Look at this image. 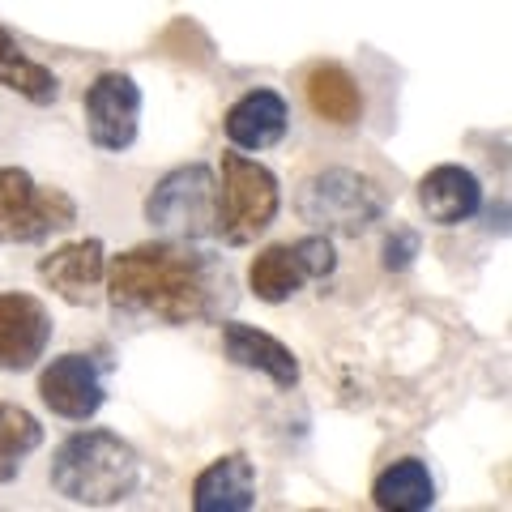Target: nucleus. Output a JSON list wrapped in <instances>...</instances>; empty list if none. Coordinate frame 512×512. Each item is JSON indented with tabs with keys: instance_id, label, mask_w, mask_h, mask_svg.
<instances>
[{
	"instance_id": "0eeeda50",
	"label": "nucleus",
	"mask_w": 512,
	"mask_h": 512,
	"mask_svg": "<svg viewBox=\"0 0 512 512\" xmlns=\"http://www.w3.org/2000/svg\"><path fill=\"white\" fill-rule=\"evenodd\" d=\"M39 397L43 406L69 423H86L107 402V363L69 350V355L52 359L39 372Z\"/></svg>"
},
{
	"instance_id": "f8f14e48",
	"label": "nucleus",
	"mask_w": 512,
	"mask_h": 512,
	"mask_svg": "<svg viewBox=\"0 0 512 512\" xmlns=\"http://www.w3.org/2000/svg\"><path fill=\"white\" fill-rule=\"evenodd\" d=\"M419 205L436 227H461L483 210V184L461 163H440L419 180Z\"/></svg>"
},
{
	"instance_id": "9b49d317",
	"label": "nucleus",
	"mask_w": 512,
	"mask_h": 512,
	"mask_svg": "<svg viewBox=\"0 0 512 512\" xmlns=\"http://www.w3.org/2000/svg\"><path fill=\"white\" fill-rule=\"evenodd\" d=\"M222 128H227V141L235 150L261 154V150H274L286 137V128H291V107H286V99L278 90L256 86L231 103Z\"/></svg>"
},
{
	"instance_id": "f3484780",
	"label": "nucleus",
	"mask_w": 512,
	"mask_h": 512,
	"mask_svg": "<svg viewBox=\"0 0 512 512\" xmlns=\"http://www.w3.org/2000/svg\"><path fill=\"white\" fill-rule=\"evenodd\" d=\"M372 504L384 512H423L436 504V478L423 457H397L372 483Z\"/></svg>"
},
{
	"instance_id": "6e6552de",
	"label": "nucleus",
	"mask_w": 512,
	"mask_h": 512,
	"mask_svg": "<svg viewBox=\"0 0 512 512\" xmlns=\"http://www.w3.org/2000/svg\"><path fill=\"white\" fill-rule=\"evenodd\" d=\"M86 137L107 154H124L141 128V86L128 73H99L86 90Z\"/></svg>"
},
{
	"instance_id": "1a4fd4ad",
	"label": "nucleus",
	"mask_w": 512,
	"mask_h": 512,
	"mask_svg": "<svg viewBox=\"0 0 512 512\" xmlns=\"http://www.w3.org/2000/svg\"><path fill=\"white\" fill-rule=\"evenodd\" d=\"M52 312L26 291H0V372H30L52 346Z\"/></svg>"
},
{
	"instance_id": "4468645a",
	"label": "nucleus",
	"mask_w": 512,
	"mask_h": 512,
	"mask_svg": "<svg viewBox=\"0 0 512 512\" xmlns=\"http://www.w3.org/2000/svg\"><path fill=\"white\" fill-rule=\"evenodd\" d=\"M197 512H248L256 508V470L244 453H227L210 461L192 483Z\"/></svg>"
},
{
	"instance_id": "20e7f679",
	"label": "nucleus",
	"mask_w": 512,
	"mask_h": 512,
	"mask_svg": "<svg viewBox=\"0 0 512 512\" xmlns=\"http://www.w3.org/2000/svg\"><path fill=\"white\" fill-rule=\"evenodd\" d=\"M222 180H218V214H214V239L227 248H244L256 235L274 227L282 210L278 175L261 167L244 150L222 154Z\"/></svg>"
},
{
	"instance_id": "f257e3e1",
	"label": "nucleus",
	"mask_w": 512,
	"mask_h": 512,
	"mask_svg": "<svg viewBox=\"0 0 512 512\" xmlns=\"http://www.w3.org/2000/svg\"><path fill=\"white\" fill-rule=\"evenodd\" d=\"M103 291L120 312L150 316L163 325H201V320H218L227 308L231 274L218 256L184 239H158L107 256Z\"/></svg>"
},
{
	"instance_id": "aec40b11",
	"label": "nucleus",
	"mask_w": 512,
	"mask_h": 512,
	"mask_svg": "<svg viewBox=\"0 0 512 512\" xmlns=\"http://www.w3.org/2000/svg\"><path fill=\"white\" fill-rule=\"evenodd\" d=\"M423 239L414 227H393V235L384 239V269H393V274H402V269L414 265V256H419Z\"/></svg>"
},
{
	"instance_id": "dca6fc26",
	"label": "nucleus",
	"mask_w": 512,
	"mask_h": 512,
	"mask_svg": "<svg viewBox=\"0 0 512 512\" xmlns=\"http://www.w3.org/2000/svg\"><path fill=\"white\" fill-rule=\"evenodd\" d=\"M308 282H312V274H308V265H303L299 244H269L265 252H256L248 265V286L261 303L295 299Z\"/></svg>"
},
{
	"instance_id": "7ed1b4c3",
	"label": "nucleus",
	"mask_w": 512,
	"mask_h": 512,
	"mask_svg": "<svg viewBox=\"0 0 512 512\" xmlns=\"http://www.w3.org/2000/svg\"><path fill=\"white\" fill-rule=\"evenodd\" d=\"M295 214L320 235L359 239L389 214V188L355 167H325L299 184Z\"/></svg>"
},
{
	"instance_id": "a211bd4d",
	"label": "nucleus",
	"mask_w": 512,
	"mask_h": 512,
	"mask_svg": "<svg viewBox=\"0 0 512 512\" xmlns=\"http://www.w3.org/2000/svg\"><path fill=\"white\" fill-rule=\"evenodd\" d=\"M0 90L22 94L35 107H52L60 99V77L43 60L30 56L9 30H0Z\"/></svg>"
},
{
	"instance_id": "f03ea898",
	"label": "nucleus",
	"mask_w": 512,
	"mask_h": 512,
	"mask_svg": "<svg viewBox=\"0 0 512 512\" xmlns=\"http://www.w3.org/2000/svg\"><path fill=\"white\" fill-rule=\"evenodd\" d=\"M47 478H52L56 495H64L69 504L111 508V504L133 500L141 491V457L116 431L86 427V431H73L52 453Z\"/></svg>"
},
{
	"instance_id": "423d86ee",
	"label": "nucleus",
	"mask_w": 512,
	"mask_h": 512,
	"mask_svg": "<svg viewBox=\"0 0 512 512\" xmlns=\"http://www.w3.org/2000/svg\"><path fill=\"white\" fill-rule=\"evenodd\" d=\"M77 222V201L22 167H0V244H39Z\"/></svg>"
},
{
	"instance_id": "ddd939ff",
	"label": "nucleus",
	"mask_w": 512,
	"mask_h": 512,
	"mask_svg": "<svg viewBox=\"0 0 512 512\" xmlns=\"http://www.w3.org/2000/svg\"><path fill=\"white\" fill-rule=\"evenodd\" d=\"M222 350L235 367H248V372H261L278 384V389H295L299 384V359L291 346H282L274 333L244 325V320H227L222 325Z\"/></svg>"
},
{
	"instance_id": "39448f33",
	"label": "nucleus",
	"mask_w": 512,
	"mask_h": 512,
	"mask_svg": "<svg viewBox=\"0 0 512 512\" xmlns=\"http://www.w3.org/2000/svg\"><path fill=\"white\" fill-rule=\"evenodd\" d=\"M214 214H218V171L205 163L167 171L146 197V222L163 239H184V244L210 239Z\"/></svg>"
},
{
	"instance_id": "2eb2a0df",
	"label": "nucleus",
	"mask_w": 512,
	"mask_h": 512,
	"mask_svg": "<svg viewBox=\"0 0 512 512\" xmlns=\"http://www.w3.org/2000/svg\"><path fill=\"white\" fill-rule=\"evenodd\" d=\"M303 90H308V107L325 124L355 128L363 120V90L342 64H333V60L312 64L308 77H303Z\"/></svg>"
},
{
	"instance_id": "9d476101",
	"label": "nucleus",
	"mask_w": 512,
	"mask_h": 512,
	"mask_svg": "<svg viewBox=\"0 0 512 512\" xmlns=\"http://www.w3.org/2000/svg\"><path fill=\"white\" fill-rule=\"evenodd\" d=\"M39 278L47 282V291H56L64 303L73 308H90L103 295L107 282V248L103 239H77V244H64L52 256L39 261Z\"/></svg>"
},
{
	"instance_id": "6ab92c4d",
	"label": "nucleus",
	"mask_w": 512,
	"mask_h": 512,
	"mask_svg": "<svg viewBox=\"0 0 512 512\" xmlns=\"http://www.w3.org/2000/svg\"><path fill=\"white\" fill-rule=\"evenodd\" d=\"M39 444H43V427L35 414L0 397V483L22 474L26 457L35 453Z\"/></svg>"
}]
</instances>
